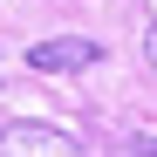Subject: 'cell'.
Segmentation results:
<instances>
[{"label": "cell", "instance_id": "obj_1", "mask_svg": "<svg viewBox=\"0 0 157 157\" xmlns=\"http://www.w3.org/2000/svg\"><path fill=\"white\" fill-rule=\"evenodd\" d=\"M0 150L7 157H75V137L55 123H0Z\"/></svg>", "mask_w": 157, "mask_h": 157}, {"label": "cell", "instance_id": "obj_3", "mask_svg": "<svg viewBox=\"0 0 157 157\" xmlns=\"http://www.w3.org/2000/svg\"><path fill=\"white\" fill-rule=\"evenodd\" d=\"M137 150H144V157H157V137H137Z\"/></svg>", "mask_w": 157, "mask_h": 157}, {"label": "cell", "instance_id": "obj_2", "mask_svg": "<svg viewBox=\"0 0 157 157\" xmlns=\"http://www.w3.org/2000/svg\"><path fill=\"white\" fill-rule=\"evenodd\" d=\"M96 62H102V48L82 41V34H62V41H34L28 48V68H41V75H68V68H96Z\"/></svg>", "mask_w": 157, "mask_h": 157}]
</instances>
